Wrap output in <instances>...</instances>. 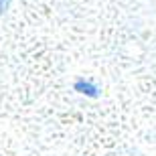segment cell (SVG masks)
<instances>
[{"label":"cell","instance_id":"obj_2","mask_svg":"<svg viewBox=\"0 0 156 156\" xmlns=\"http://www.w3.org/2000/svg\"><path fill=\"white\" fill-rule=\"evenodd\" d=\"M8 2H10V0H0V12H2L6 6H8Z\"/></svg>","mask_w":156,"mask_h":156},{"label":"cell","instance_id":"obj_1","mask_svg":"<svg viewBox=\"0 0 156 156\" xmlns=\"http://www.w3.org/2000/svg\"><path fill=\"white\" fill-rule=\"evenodd\" d=\"M75 91L83 93V95H89V98H95L99 89H98V85H93L91 81L79 79V81H75Z\"/></svg>","mask_w":156,"mask_h":156}]
</instances>
